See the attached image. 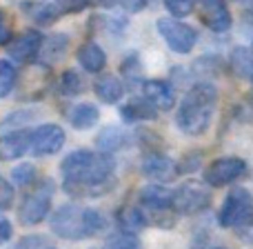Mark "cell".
<instances>
[{
  "instance_id": "6da1fadb",
  "label": "cell",
  "mask_w": 253,
  "mask_h": 249,
  "mask_svg": "<svg viewBox=\"0 0 253 249\" xmlns=\"http://www.w3.org/2000/svg\"><path fill=\"white\" fill-rule=\"evenodd\" d=\"M62 189L74 198H100L116 187V160L109 153L76 149L60 162Z\"/></svg>"
},
{
  "instance_id": "7a4b0ae2",
  "label": "cell",
  "mask_w": 253,
  "mask_h": 249,
  "mask_svg": "<svg viewBox=\"0 0 253 249\" xmlns=\"http://www.w3.org/2000/svg\"><path fill=\"white\" fill-rule=\"evenodd\" d=\"M51 232L65 241H84L107 229V216L91 207H80L76 202L60 205L51 214Z\"/></svg>"
},
{
  "instance_id": "3957f363",
  "label": "cell",
  "mask_w": 253,
  "mask_h": 249,
  "mask_svg": "<svg viewBox=\"0 0 253 249\" xmlns=\"http://www.w3.org/2000/svg\"><path fill=\"white\" fill-rule=\"evenodd\" d=\"M215 102H218V89L211 83H198L189 87L187 96L175 114L178 129L187 136H202L211 127Z\"/></svg>"
},
{
  "instance_id": "277c9868",
  "label": "cell",
  "mask_w": 253,
  "mask_h": 249,
  "mask_svg": "<svg viewBox=\"0 0 253 249\" xmlns=\"http://www.w3.org/2000/svg\"><path fill=\"white\" fill-rule=\"evenodd\" d=\"M36 187L29 194H25L20 207H18V220L22 227H34L40 225L51 211V202H53V192L56 185L51 178L44 180H36Z\"/></svg>"
},
{
  "instance_id": "5b68a950",
  "label": "cell",
  "mask_w": 253,
  "mask_h": 249,
  "mask_svg": "<svg viewBox=\"0 0 253 249\" xmlns=\"http://www.w3.org/2000/svg\"><path fill=\"white\" fill-rule=\"evenodd\" d=\"M211 207V192L205 183L187 180L173 189V211L175 214H200Z\"/></svg>"
},
{
  "instance_id": "8992f818",
  "label": "cell",
  "mask_w": 253,
  "mask_h": 249,
  "mask_svg": "<svg viewBox=\"0 0 253 249\" xmlns=\"http://www.w3.org/2000/svg\"><path fill=\"white\" fill-rule=\"evenodd\" d=\"M253 211V194L245 187H233L218 211V223L224 229H236Z\"/></svg>"
},
{
  "instance_id": "52a82bcc",
  "label": "cell",
  "mask_w": 253,
  "mask_h": 249,
  "mask_svg": "<svg viewBox=\"0 0 253 249\" xmlns=\"http://www.w3.org/2000/svg\"><path fill=\"white\" fill-rule=\"evenodd\" d=\"M158 31H160L162 40L169 45V49L175 53L193 51V47L198 43L196 29L189 27L187 22H180L178 18H160L158 20Z\"/></svg>"
},
{
  "instance_id": "ba28073f",
  "label": "cell",
  "mask_w": 253,
  "mask_h": 249,
  "mask_svg": "<svg viewBox=\"0 0 253 249\" xmlns=\"http://www.w3.org/2000/svg\"><path fill=\"white\" fill-rule=\"evenodd\" d=\"M247 171H249V167H247V162L242 158L222 156V158H215L205 169V183L209 187H227V185L245 178Z\"/></svg>"
},
{
  "instance_id": "9c48e42d",
  "label": "cell",
  "mask_w": 253,
  "mask_h": 249,
  "mask_svg": "<svg viewBox=\"0 0 253 249\" xmlns=\"http://www.w3.org/2000/svg\"><path fill=\"white\" fill-rule=\"evenodd\" d=\"M67 143V134L60 125H40L29 134V151L34 156H53Z\"/></svg>"
},
{
  "instance_id": "30bf717a",
  "label": "cell",
  "mask_w": 253,
  "mask_h": 249,
  "mask_svg": "<svg viewBox=\"0 0 253 249\" xmlns=\"http://www.w3.org/2000/svg\"><path fill=\"white\" fill-rule=\"evenodd\" d=\"M42 40L44 36L36 29H27L22 31L18 38L9 40V56L16 62H22V65H29L36 58L40 56V49H42Z\"/></svg>"
},
{
  "instance_id": "8fae6325",
  "label": "cell",
  "mask_w": 253,
  "mask_h": 249,
  "mask_svg": "<svg viewBox=\"0 0 253 249\" xmlns=\"http://www.w3.org/2000/svg\"><path fill=\"white\" fill-rule=\"evenodd\" d=\"M142 174L151 180H158V183H167V180H173L178 176V162L151 149L142 160Z\"/></svg>"
},
{
  "instance_id": "7c38bea8",
  "label": "cell",
  "mask_w": 253,
  "mask_h": 249,
  "mask_svg": "<svg viewBox=\"0 0 253 249\" xmlns=\"http://www.w3.org/2000/svg\"><path fill=\"white\" fill-rule=\"evenodd\" d=\"M200 18L211 31H227L231 27V13H229L224 0H198Z\"/></svg>"
},
{
  "instance_id": "4fadbf2b",
  "label": "cell",
  "mask_w": 253,
  "mask_h": 249,
  "mask_svg": "<svg viewBox=\"0 0 253 249\" xmlns=\"http://www.w3.org/2000/svg\"><path fill=\"white\" fill-rule=\"evenodd\" d=\"M140 205L151 214H169L173 211V192L165 189L162 185H149L140 192Z\"/></svg>"
},
{
  "instance_id": "5bb4252c",
  "label": "cell",
  "mask_w": 253,
  "mask_h": 249,
  "mask_svg": "<svg viewBox=\"0 0 253 249\" xmlns=\"http://www.w3.org/2000/svg\"><path fill=\"white\" fill-rule=\"evenodd\" d=\"M142 94L158 111H169L175 105V92L171 83L165 80H147L142 83Z\"/></svg>"
},
{
  "instance_id": "9a60e30c",
  "label": "cell",
  "mask_w": 253,
  "mask_h": 249,
  "mask_svg": "<svg viewBox=\"0 0 253 249\" xmlns=\"http://www.w3.org/2000/svg\"><path fill=\"white\" fill-rule=\"evenodd\" d=\"M29 134L27 129H13L0 136V160H16L29 151Z\"/></svg>"
},
{
  "instance_id": "2e32d148",
  "label": "cell",
  "mask_w": 253,
  "mask_h": 249,
  "mask_svg": "<svg viewBox=\"0 0 253 249\" xmlns=\"http://www.w3.org/2000/svg\"><path fill=\"white\" fill-rule=\"evenodd\" d=\"M76 58H78L80 67H83L84 71H89V74H100V71L105 69V65H107V53L102 51L100 45L91 43V40L84 43V45H80Z\"/></svg>"
},
{
  "instance_id": "e0dca14e",
  "label": "cell",
  "mask_w": 253,
  "mask_h": 249,
  "mask_svg": "<svg viewBox=\"0 0 253 249\" xmlns=\"http://www.w3.org/2000/svg\"><path fill=\"white\" fill-rule=\"evenodd\" d=\"M125 123L133 125V123H144V120H156L158 118V109L147 100V98H131L129 102L120 109Z\"/></svg>"
},
{
  "instance_id": "ac0fdd59",
  "label": "cell",
  "mask_w": 253,
  "mask_h": 249,
  "mask_svg": "<svg viewBox=\"0 0 253 249\" xmlns=\"http://www.w3.org/2000/svg\"><path fill=\"white\" fill-rule=\"evenodd\" d=\"M93 92H96V96L100 98L102 102H107V105H116V102H120L123 96H125V85H123V80L116 78V76L105 74L96 80Z\"/></svg>"
},
{
  "instance_id": "d6986e66",
  "label": "cell",
  "mask_w": 253,
  "mask_h": 249,
  "mask_svg": "<svg viewBox=\"0 0 253 249\" xmlns=\"http://www.w3.org/2000/svg\"><path fill=\"white\" fill-rule=\"evenodd\" d=\"M129 143H131V136L126 134L123 127H116V125L105 127V129L98 134V138H96L98 149H100V151H105V153H111V151H118V149H125Z\"/></svg>"
},
{
  "instance_id": "ffe728a7",
  "label": "cell",
  "mask_w": 253,
  "mask_h": 249,
  "mask_svg": "<svg viewBox=\"0 0 253 249\" xmlns=\"http://www.w3.org/2000/svg\"><path fill=\"white\" fill-rule=\"evenodd\" d=\"M98 120H100V111H98V107L91 105V102H80V105H76L74 109L69 111V123L78 131L91 129Z\"/></svg>"
},
{
  "instance_id": "44dd1931",
  "label": "cell",
  "mask_w": 253,
  "mask_h": 249,
  "mask_svg": "<svg viewBox=\"0 0 253 249\" xmlns=\"http://www.w3.org/2000/svg\"><path fill=\"white\" fill-rule=\"evenodd\" d=\"M116 220H118L120 229H125V232H140L149 225V218L144 216V211L129 205L120 207L118 214H116Z\"/></svg>"
},
{
  "instance_id": "7402d4cb",
  "label": "cell",
  "mask_w": 253,
  "mask_h": 249,
  "mask_svg": "<svg viewBox=\"0 0 253 249\" xmlns=\"http://www.w3.org/2000/svg\"><path fill=\"white\" fill-rule=\"evenodd\" d=\"M229 62H231V69L238 78H247V80L253 78V53L249 51V49L236 47L231 51Z\"/></svg>"
},
{
  "instance_id": "603a6c76",
  "label": "cell",
  "mask_w": 253,
  "mask_h": 249,
  "mask_svg": "<svg viewBox=\"0 0 253 249\" xmlns=\"http://www.w3.org/2000/svg\"><path fill=\"white\" fill-rule=\"evenodd\" d=\"M25 9L29 11V16L34 18L38 25H51L60 18L56 2H38V4H25Z\"/></svg>"
},
{
  "instance_id": "cb8c5ba5",
  "label": "cell",
  "mask_w": 253,
  "mask_h": 249,
  "mask_svg": "<svg viewBox=\"0 0 253 249\" xmlns=\"http://www.w3.org/2000/svg\"><path fill=\"white\" fill-rule=\"evenodd\" d=\"M56 87L62 96H78L84 89V80L76 69H67V71H62V76L58 78Z\"/></svg>"
},
{
  "instance_id": "d4e9b609",
  "label": "cell",
  "mask_w": 253,
  "mask_h": 249,
  "mask_svg": "<svg viewBox=\"0 0 253 249\" xmlns=\"http://www.w3.org/2000/svg\"><path fill=\"white\" fill-rule=\"evenodd\" d=\"M11 180L18 187H31L38 180V169L31 162H20L11 169Z\"/></svg>"
},
{
  "instance_id": "484cf974",
  "label": "cell",
  "mask_w": 253,
  "mask_h": 249,
  "mask_svg": "<svg viewBox=\"0 0 253 249\" xmlns=\"http://www.w3.org/2000/svg\"><path fill=\"white\" fill-rule=\"evenodd\" d=\"M67 45H69V38L62 36V34H56L53 38L42 40V49H40V53H44L47 60H58V58L65 56Z\"/></svg>"
},
{
  "instance_id": "4316f807",
  "label": "cell",
  "mask_w": 253,
  "mask_h": 249,
  "mask_svg": "<svg viewBox=\"0 0 253 249\" xmlns=\"http://www.w3.org/2000/svg\"><path fill=\"white\" fill-rule=\"evenodd\" d=\"M102 249H142V243L138 241V236H135L133 232L120 229L118 234H114V236L107 241V245Z\"/></svg>"
},
{
  "instance_id": "83f0119b",
  "label": "cell",
  "mask_w": 253,
  "mask_h": 249,
  "mask_svg": "<svg viewBox=\"0 0 253 249\" xmlns=\"http://www.w3.org/2000/svg\"><path fill=\"white\" fill-rule=\"evenodd\" d=\"M16 80H18L16 67H13L9 60H0V98L9 96V94L13 92Z\"/></svg>"
},
{
  "instance_id": "f1b7e54d",
  "label": "cell",
  "mask_w": 253,
  "mask_h": 249,
  "mask_svg": "<svg viewBox=\"0 0 253 249\" xmlns=\"http://www.w3.org/2000/svg\"><path fill=\"white\" fill-rule=\"evenodd\" d=\"M165 7L171 16L175 18H184L193 11L196 7V0H165Z\"/></svg>"
},
{
  "instance_id": "f546056e",
  "label": "cell",
  "mask_w": 253,
  "mask_h": 249,
  "mask_svg": "<svg viewBox=\"0 0 253 249\" xmlns=\"http://www.w3.org/2000/svg\"><path fill=\"white\" fill-rule=\"evenodd\" d=\"M13 205V185L0 176V214Z\"/></svg>"
},
{
  "instance_id": "4dcf8cb0",
  "label": "cell",
  "mask_w": 253,
  "mask_h": 249,
  "mask_svg": "<svg viewBox=\"0 0 253 249\" xmlns=\"http://www.w3.org/2000/svg\"><path fill=\"white\" fill-rule=\"evenodd\" d=\"M58 7V11H60V16H67V13H78L83 11V9H87V0H53Z\"/></svg>"
},
{
  "instance_id": "1f68e13d",
  "label": "cell",
  "mask_w": 253,
  "mask_h": 249,
  "mask_svg": "<svg viewBox=\"0 0 253 249\" xmlns=\"http://www.w3.org/2000/svg\"><path fill=\"white\" fill-rule=\"evenodd\" d=\"M233 232H236V236L240 238L242 243H249V245H253V211L247 216L245 220H242L240 225H238L236 229H233Z\"/></svg>"
},
{
  "instance_id": "d6a6232c",
  "label": "cell",
  "mask_w": 253,
  "mask_h": 249,
  "mask_svg": "<svg viewBox=\"0 0 253 249\" xmlns=\"http://www.w3.org/2000/svg\"><path fill=\"white\" fill-rule=\"evenodd\" d=\"M11 38H13L11 25H9V20H7V13L0 9V45H9Z\"/></svg>"
},
{
  "instance_id": "836d02e7",
  "label": "cell",
  "mask_w": 253,
  "mask_h": 249,
  "mask_svg": "<svg viewBox=\"0 0 253 249\" xmlns=\"http://www.w3.org/2000/svg\"><path fill=\"white\" fill-rule=\"evenodd\" d=\"M40 247H44L42 236H27V238H22V241H18V245L11 249H40Z\"/></svg>"
},
{
  "instance_id": "e575fe53",
  "label": "cell",
  "mask_w": 253,
  "mask_h": 249,
  "mask_svg": "<svg viewBox=\"0 0 253 249\" xmlns=\"http://www.w3.org/2000/svg\"><path fill=\"white\" fill-rule=\"evenodd\" d=\"M198 153H193V156H184V160L178 165V174H191V171L198 169V165H200V158H196Z\"/></svg>"
},
{
  "instance_id": "d590c367",
  "label": "cell",
  "mask_w": 253,
  "mask_h": 249,
  "mask_svg": "<svg viewBox=\"0 0 253 249\" xmlns=\"http://www.w3.org/2000/svg\"><path fill=\"white\" fill-rule=\"evenodd\" d=\"M120 4L126 9V11H131V13H135V11H142L144 7H147V2L149 0H118Z\"/></svg>"
},
{
  "instance_id": "8d00e7d4",
  "label": "cell",
  "mask_w": 253,
  "mask_h": 249,
  "mask_svg": "<svg viewBox=\"0 0 253 249\" xmlns=\"http://www.w3.org/2000/svg\"><path fill=\"white\" fill-rule=\"evenodd\" d=\"M11 234H13L11 223H9L7 218H0V245H4V243L11 238Z\"/></svg>"
},
{
  "instance_id": "74e56055",
  "label": "cell",
  "mask_w": 253,
  "mask_h": 249,
  "mask_svg": "<svg viewBox=\"0 0 253 249\" xmlns=\"http://www.w3.org/2000/svg\"><path fill=\"white\" fill-rule=\"evenodd\" d=\"M245 7H247V11H249V13H251V16H253V0H249V2H247V4H245Z\"/></svg>"
},
{
  "instance_id": "f35d334b",
  "label": "cell",
  "mask_w": 253,
  "mask_h": 249,
  "mask_svg": "<svg viewBox=\"0 0 253 249\" xmlns=\"http://www.w3.org/2000/svg\"><path fill=\"white\" fill-rule=\"evenodd\" d=\"M236 2H240V4H247V2H249V0H236Z\"/></svg>"
},
{
  "instance_id": "ab89813d",
  "label": "cell",
  "mask_w": 253,
  "mask_h": 249,
  "mask_svg": "<svg viewBox=\"0 0 253 249\" xmlns=\"http://www.w3.org/2000/svg\"><path fill=\"white\" fill-rule=\"evenodd\" d=\"M251 53H253V45H251Z\"/></svg>"
},
{
  "instance_id": "60d3db41",
  "label": "cell",
  "mask_w": 253,
  "mask_h": 249,
  "mask_svg": "<svg viewBox=\"0 0 253 249\" xmlns=\"http://www.w3.org/2000/svg\"><path fill=\"white\" fill-rule=\"evenodd\" d=\"M47 249H53V247H47Z\"/></svg>"
},
{
  "instance_id": "b9f144b4",
  "label": "cell",
  "mask_w": 253,
  "mask_h": 249,
  "mask_svg": "<svg viewBox=\"0 0 253 249\" xmlns=\"http://www.w3.org/2000/svg\"><path fill=\"white\" fill-rule=\"evenodd\" d=\"M218 249H224V247H218Z\"/></svg>"
}]
</instances>
